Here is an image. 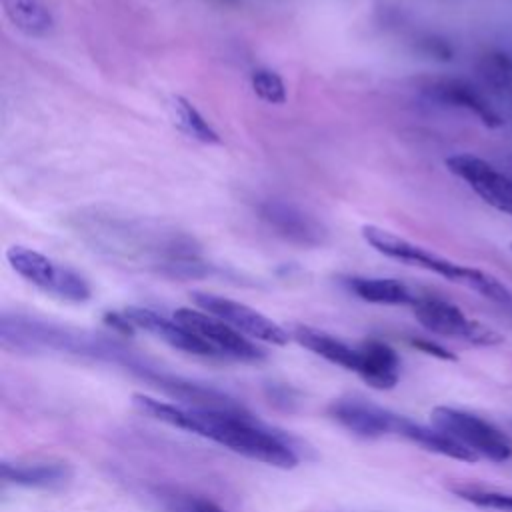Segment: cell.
I'll return each instance as SVG.
<instances>
[{"instance_id":"cell-1","label":"cell","mask_w":512,"mask_h":512,"mask_svg":"<svg viewBox=\"0 0 512 512\" xmlns=\"http://www.w3.org/2000/svg\"><path fill=\"white\" fill-rule=\"evenodd\" d=\"M76 234L98 254L158 270L168 276L196 278L208 272L198 246L182 232L116 212H78Z\"/></svg>"},{"instance_id":"cell-2","label":"cell","mask_w":512,"mask_h":512,"mask_svg":"<svg viewBox=\"0 0 512 512\" xmlns=\"http://www.w3.org/2000/svg\"><path fill=\"white\" fill-rule=\"evenodd\" d=\"M360 234L368 246H372L376 252L384 254L386 258H392L396 262L416 266V268H422L436 276H442L444 280L466 286L468 290H474L492 302H498V304L512 302V292L508 290V286L502 284L490 272L448 260L420 244H414V242H410L402 236H396L394 232L384 230L374 224H364L360 228Z\"/></svg>"},{"instance_id":"cell-3","label":"cell","mask_w":512,"mask_h":512,"mask_svg":"<svg viewBox=\"0 0 512 512\" xmlns=\"http://www.w3.org/2000/svg\"><path fill=\"white\" fill-rule=\"evenodd\" d=\"M202 420V438L214 440L232 452L250 460L264 462L276 468H294L298 456L294 448L276 432L254 422L242 410L196 408Z\"/></svg>"},{"instance_id":"cell-4","label":"cell","mask_w":512,"mask_h":512,"mask_svg":"<svg viewBox=\"0 0 512 512\" xmlns=\"http://www.w3.org/2000/svg\"><path fill=\"white\" fill-rule=\"evenodd\" d=\"M6 260L12 270L26 282L66 302H86L92 296L88 280L74 268L60 264L46 254L14 244L6 250Z\"/></svg>"},{"instance_id":"cell-5","label":"cell","mask_w":512,"mask_h":512,"mask_svg":"<svg viewBox=\"0 0 512 512\" xmlns=\"http://www.w3.org/2000/svg\"><path fill=\"white\" fill-rule=\"evenodd\" d=\"M432 426L446 432L478 458L506 462L512 458V440L488 420L450 406H436L430 414Z\"/></svg>"},{"instance_id":"cell-6","label":"cell","mask_w":512,"mask_h":512,"mask_svg":"<svg viewBox=\"0 0 512 512\" xmlns=\"http://www.w3.org/2000/svg\"><path fill=\"white\" fill-rule=\"evenodd\" d=\"M416 320L432 334L458 338L476 346H496L504 342V336L474 318H468L456 304L436 298V296H418L412 304Z\"/></svg>"},{"instance_id":"cell-7","label":"cell","mask_w":512,"mask_h":512,"mask_svg":"<svg viewBox=\"0 0 512 512\" xmlns=\"http://www.w3.org/2000/svg\"><path fill=\"white\" fill-rule=\"evenodd\" d=\"M190 296L200 310L224 320L226 324H230L232 328H236L248 338L262 340L268 344H278V346H284L292 338L288 330H284L278 322H274L272 318H268L266 314L258 312L256 308L244 302L218 296L212 292H192Z\"/></svg>"},{"instance_id":"cell-8","label":"cell","mask_w":512,"mask_h":512,"mask_svg":"<svg viewBox=\"0 0 512 512\" xmlns=\"http://www.w3.org/2000/svg\"><path fill=\"white\" fill-rule=\"evenodd\" d=\"M172 318L186 326L190 332H194L200 340H204L216 352V356L236 358L244 362H256L266 356L264 350L258 348L248 336L204 310L178 308Z\"/></svg>"},{"instance_id":"cell-9","label":"cell","mask_w":512,"mask_h":512,"mask_svg":"<svg viewBox=\"0 0 512 512\" xmlns=\"http://www.w3.org/2000/svg\"><path fill=\"white\" fill-rule=\"evenodd\" d=\"M446 168L466 182V186L488 206L512 216V178L508 174L470 152L448 156Z\"/></svg>"},{"instance_id":"cell-10","label":"cell","mask_w":512,"mask_h":512,"mask_svg":"<svg viewBox=\"0 0 512 512\" xmlns=\"http://www.w3.org/2000/svg\"><path fill=\"white\" fill-rule=\"evenodd\" d=\"M260 220L282 240L300 248H318L328 240V228L310 212L286 200H264Z\"/></svg>"},{"instance_id":"cell-11","label":"cell","mask_w":512,"mask_h":512,"mask_svg":"<svg viewBox=\"0 0 512 512\" xmlns=\"http://www.w3.org/2000/svg\"><path fill=\"white\" fill-rule=\"evenodd\" d=\"M422 94L438 106L476 116L486 128H500L506 122L488 92L464 78H434L422 86Z\"/></svg>"},{"instance_id":"cell-12","label":"cell","mask_w":512,"mask_h":512,"mask_svg":"<svg viewBox=\"0 0 512 512\" xmlns=\"http://www.w3.org/2000/svg\"><path fill=\"white\" fill-rule=\"evenodd\" d=\"M330 416L346 430L362 438H380L384 434H398L400 414L384 410L362 398H340L328 408Z\"/></svg>"},{"instance_id":"cell-13","label":"cell","mask_w":512,"mask_h":512,"mask_svg":"<svg viewBox=\"0 0 512 512\" xmlns=\"http://www.w3.org/2000/svg\"><path fill=\"white\" fill-rule=\"evenodd\" d=\"M124 314L134 328L154 334L156 338L164 340L172 348H178L182 352L196 354V356H216V352L204 340H200L194 332H190L186 326H182L174 318L170 320L154 310L140 308V306H130L124 310Z\"/></svg>"},{"instance_id":"cell-14","label":"cell","mask_w":512,"mask_h":512,"mask_svg":"<svg viewBox=\"0 0 512 512\" xmlns=\"http://www.w3.org/2000/svg\"><path fill=\"white\" fill-rule=\"evenodd\" d=\"M360 362L356 368V374L360 378L376 388V390H390L400 380V358L394 348H390L384 342L368 340L360 348Z\"/></svg>"},{"instance_id":"cell-15","label":"cell","mask_w":512,"mask_h":512,"mask_svg":"<svg viewBox=\"0 0 512 512\" xmlns=\"http://www.w3.org/2000/svg\"><path fill=\"white\" fill-rule=\"evenodd\" d=\"M478 76L502 118L512 120V56L500 50L484 54L478 62Z\"/></svg>"},{"instance_id":"cell-16","label":"cell","mask_w":512,"mask_h":512,"mask_svg":"<svg viewBox=\"0 0 512 512\" xmlns=\"http://www.w3.org/2000/svg\"><path fill=\"white\" fill-rule=\"evenodd\" d=\"M342 284L356 298L372 304L388 306H412L418 294L412 292L408 284L398 278H380V276H346Z\"/></svg>"},{"instance_id":"cell-17","label":"cell","mask_w":512,"mask_h":512,"mask_svg":"<svg viewBox=\"0 0 512 512\" xmlns=\"http://www.w3.org/2000/svg\"><path fill=\"white\" fill-rule=\"evenodd\" d=\"M290 336L304 348H308L310 352L318 354L320 358L332 362V364H338L346 370H354L358 368V362H360V352L358 348H352L348 346L346 342H342L340 338L328 334V332H322V330H316V328H310V326H294Z\"/></svg>"},{"instance_id":"cell-18","label":"cell","mask_w":512,"mask_h":512,"mask_svg":"<svg viewBox=\"0 0 512 512\" xmlns=\"http://www.w3.org/2000/svg\"><path fill=\"white\" fill-rule=\"evenodd\" d=\"M0 474L6 482L28 488H54L70 480L72 470L62 462H2Z\"/></svg>"},{"instance_id":"cell-19","label":"cell","mask_w":512,"mask_h":512,"mask_svg":"<svg viewBox=\"0 0 512 512\" xmlns=\"http://www.w3.org/2000/svg\"><path fill=\"white\" fill-rule=\"evenodd\" d=\"M398 434L408 438L410 442L434 452V454H440V456H446V458H454V460H462V462H478V456L468 450L466 446H462L458 440H454L452 436H448L446 432L438 430V428H430V426H422L406 416L400 418V424H398Z\"/></svg>"},{"instance_id":"cell-20","label":"cell","mask_w":512,"mask_h":512,"mask_svg":"<svg viewBox=\"0 0 512 512\" xmlns=\"http://www.w3.org/2000/svg\"><path fill=\"white\" fill-rule=\"evenodd\" d=\"M4 16L28 38H46L54 28V16L44 0H0Z\"/></svg>"},{"instance_id":"cell-21","label":"cell","mask_w":512,"mask_h":512,"mask_svg":"<svg viewBox=\"0 0 512 512\" xmlns=\"http://www.w3.org/2000/svg\"><path fill=\"white\" fill-rule=\"evenodd\" d=\"M168 112H170L174 126L188 138L202 142V144H218L220 142V136L214 130V126L186 98L172 96L168 100Z\"/></svg>"},{"instance_id":"cell-22","label":"cell","mask_w":512,"mask_h":512,"mask_svg":"<svg viewBox=\"0 0 512 512\" xmlns=\"http://www.w3.org/2000/svg\"><path fill=\"white\" fill-rule=\"evenodd\" d=\"M452 492L478 508L496 510V512H512V492L480 488V486H470V484L454 486Z\"/></svg>"},{"instance_id":"cell-23","label":"cell","mask_w":512,"mask_h":512,"mask_svg":"<svg viewBox=\"0 0 512 512\" xmlns=\"http://www.w3.org/2000/svg\"><path fill=\"white\" fill-rule=\"evenodd\" d=\"M250 84L254 94L268 104H284L286 102V86L280 74L268 68H258L250 76Z\"/></svg>"},{"instance_id":"cell-24","label":"cell","mask_w":512,"mask_h":512,"mask_svg":"<svg viewBox=\"0 0 512 512\" xmlns=\"http://www.w3.org/2000/svg\"><path fill=\"white\" fill-rule=\"evenodd\" d=\"M174 512H226L216 502L202 496H178L172 500Z\"/></svg>"},{"instance_id":"cell-25","label":"cell","mask_w":512,"mask_h":512,"mask_svg":"<svg viewBox=\"0 0 512 512\" xmlns=\"http://www.w3.org/2000/svg\"><path fill=\"white\" fill-rule=\"evenodd\" d=\"M412 346H416L418 350H422V352H426V354H430V356L442 358V360H454V358H456L450 350H446L444 346H440V344H436V342H432V340L416 338V340H412Z\"/></svg>"},{"instance_id":"cell-26","label":"cell","mask_w":512,"mask_h":512,"mask_svg":"<svg viewBox=\"0 0 512 512\" xmlns=\"http://www.w3.org/2000/svg\"><path fill=\"white\" fill-rule=\"evenodd\" d=\"M510 250H512V242H510Z\"/></svg>"}]
</instances>
